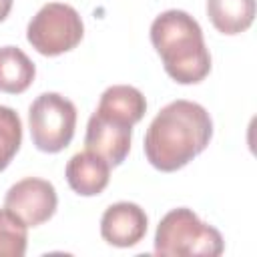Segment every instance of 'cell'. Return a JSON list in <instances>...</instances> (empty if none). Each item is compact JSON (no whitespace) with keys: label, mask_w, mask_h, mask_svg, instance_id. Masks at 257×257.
I'll return each instance as SVG.
<instances>
[{"label":"cell","mask_w":257,"mask_h":257,"mask_svg":"<svg viewBox=\"0 0 257 257\" xmlns=\"http://www.w3.org/2000/svg\"><path fill=\"white\" fill-rule=\"evenodd\" d=\"M213 120L193 100H173L151 120L145 133V157L161 173H175L199 157L211 143Z\"/></svg>","instance_id":"6da1fadb"},{"label":"cell","mask_w":257,"mask_h":257,"mask_svg":"<svg viewBox=\"0 0 257 257\" xmlns=\"http://www.w3.org/2000/svg\"><path fill=\"white\" fill-rule=\"evenodd\" d=\"M151 42L165 72L179 84H197L211 72V54L199 22L185 10H165L151 24Z\"/></svg>","instance_id":"7a4b0ae2"},{"label":"cell","mask_w":257,"mask_h":257,"mask_svg":"<svg viewBox=\"0 0 257 257\" xmlns=\"http://www.w3.org/2000/svg\"><path fill=\"white\" fill-rule=\"evenodd\" d=\"M225 251L223 235L201 221L193 209H171L157 225L155 253L165 257H219Z\"/></svg>","instance_id":"3957f363"},{"label":"cell","mask_w":257,"mask_h":257,"mask_svg":"<svg viewBox=\"0 0 257 257\" xmlns=\"http://www.w3.org/2000/svg\"><path fill=\"white\" fill-rule=\"evenodd\" d=\"M84 24L76 8L62 2L44 4L26 26L28 44L42 56H58L80 44Z\"/></svg>","instance_id":"277c9868"},{"label":"cell","mask_w":257,"mask_h":257,"mask_svg":"<svg viewBox=\"0 0 257 257\" xmlns=\"http://www.w3.org/2000/svg\"><path fill=\"white\" fill-rule=\"evenodd\" d=\"M32 145L42 153L64 151L76 128V106L58 92H42L28 108Z\"/></svg>","instance_id":"5b68a950"},{"label":"cell","mask_w":257,"mask_h":257,"mask_svg":"<svg viewBox=\"0 0 257 257\" xmlns=\"http://www.w3.org/2000/svg\"><path fill=\"white\" fill-rule=\"evenodd\" d=\"M56 205L58 195L54 185L38 177H26L14 183L4 197V207L26 227H38L46 223L56 213Z\"/></svg>","instance_id":"8992f818"},{"label":"cell","mask_w":257,"mask_h":257,"mask_svg":"<svg viewBox=\"0 0 257 257\" xmlns=\"http://www.w3.org/2000/svg\"><path fill=\"white\" fill-rule=\"evenodd\" d=\"M133 124L94 110L86 124L84 145L88 151L102 157L110 167H118L124 163L131 151Z\"/></svg>","instance_id":"52a82bcc"},{"label":"cell","mask_w":257,"mask_h":257,"mask_svg":"<svg viewBox=\"0 0 257 257\" xmlns=\"http://www.w3.org/2000/svg\"><path fill=\"white\" fill-rule=\"evenodd\" d=\"M149 227V217L145 209L131 201H118L100 217V235L112 247H133L145 235Z\"/></svg>","instance_id":"ba28073f"},{"label":"cell","mask_w":257,"mask_h":257,"mask_svg":"<svg viewBox=\"0 0 257 257\" xmlns=\"http://www.w3.org/2000/svg\"><path fill=\"white\" fill-rule=\"evenodd\" d=\"M68 187L80 197L100 195L110 181V165L92 151H82L70 157L64 169Z\"/></svg>","instance_id":"9c48e42d"},{"label":"cell","mask_w":257,"mask_h":257,"mask_svg":"<svg viewBox=\"0 0 257 257\" xmlns=\"http://www.w3.org/2000/svg\"><path fill=\"white\" fill-rule=\"evenodd\" d=\"M96 110L120 118L128 124H137L147 112V98L139 88L131 84H112L100 94Z\"/></svg>","instance_id":"30bf717a"},{"label":"cell","mask_w":257,"mask_h":257,"mask_svg":"<svg viewBox=\"0 0 257 257\" xmlns=\"http://www.w3.org/2000/svg\"><path fill=\"white\" fill-rule=\"evenodd\" d=\"M211 24L227 36L245 32L255 20V0H207Z\"/></svg>","instance_id":"8fae6325"},{"label":"cell","mask_w":257,"mask_h":257,"mask_svg":"<svg viewBox=\"0 0 257 257\" xmlns=\"http://www.w3.org/2000/svg\"><path fill=\"white\" fill-rule=\"evenodd\" d=\"M36 76V66L18 46L0 48V92L20 94Z\"/></svg>","instance_id":"7c38bea8"},{"label":"cell","mask_w":257,"mask_h":257,"mask_svg":"<svg viewBox=\"0 0 257 257\" xmlns=\"http://www.w3.org/2000/svg\"><path fill=\"white\" fill-rule=\"evenodd\" d=\"M28 245V227L6 207L0 209V257H22Z\"/></svg>","instance_id":"4fadbf2b"},{"label":"cell","mask_w":257,"mask_h":257,"mask_svg":"<svg viewBox=\"0 0 257 257\" xmlns=\"http://www.w3.org/2000/svg\"><path fill=\"white\" fill-rule=\"evenodd\" d=\"M22 145V120L10 106L0 104V173L12 163Z\"/></svg>","instance_id":"5bb4252c"},{"label":"cell","mask_w":257,"mask_h":257,"mask_svg":"<svg viewBox=\"0 0 257 257\" xmlns=\"http://www.w3.org/2000/svg\"><path fill=\"white\" fill-rule=\"evenodd\" d=\"M12 4H14V0H0V22H4L8 18V14L12 10Z\"/></svg>","instance_id":"9a60e30c"}]
</instances>
